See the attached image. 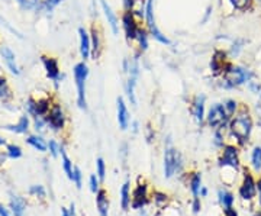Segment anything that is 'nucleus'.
Instances as JSON below:
<instances>
[{
	"label": "nucleus",
	"instance_id": "10",
	"mask_svg": "<svg viewBox=\"0 0 261 216\" xmlns=\"http://www.w3.org/2000/svg\"><path fill=\"white\" fill-rule=\"evenodd\" d=\"M149 203V188L147 183H138L132 190V200H130V209L141 210L145 209Z\"/></svg>",
	"mask_w": 261,
	"mask_h": 216
},
{
	"label": "nucleus",
	"instance_id": "4",
	"mask_svg": "<svg viewBox=\"0 0 261 216\" xmlns=\"http://www.w3.org/2000/svg\"><path fill=\"white\" fill-rule=\"evenodd\" d=\"M89 66L86 61L77 63L73 68V75H74L75 89H77V106L82 111H87V97H86V82L89 78Z\"/></svg>",
	"mask_w": 261,
	"mask_h": 216
},
{
	"label": "nucleus",
	"instance_id": "1",
	"mask_svg": "<svg viewBox=\"0 0 261 216\" xmlns=\"http://www.w3.org/2000/svg\"><path fill=\"white\" fill-rule=\"evenodd\" d=\"M252 129H254V119L251 112L248 111L247 104H241L238 112L233 115L228 123V137L235 140V145L244 147L250 141Z\"/></svg>",
	"mask_w": 261,
	"mask_h": 216
},
{
	"label": "nucleus",
	"instance_id": "45",
	"mask_svg": "<svg viewBox=\"0 0 261 216\" xmlns=\"http://www.w3.org/2000/svg\"><path fill=\"white\" fill-rule=\"evenodd\" d=\"M71 181L74 183L77 188H82V186H83V174H82V170L79 167H74V170H73V180Z\"/></svg>",
	"mask_w": 261,
	"mask_h": 216
},
{
	"label": "nucleus",
	"instance_id": "46",
	"mask_svg": "<svg viewBox=\"0 0 261 216\" xmlns=\"http://www.w3.org/2000/svg\"><path fill=\"white\" fill-rule=\"evenodd\" d=\"M89 187H90V192L94 193V195L99 192V188H100V180H99V177L96 174L90 176V179H89Z\"/></svg>",
	"mask_w": 261,
	"mask_h": 216
},
{
	"label": "nucleus",
	"instance_id": "59",
	"mask_svg": "<svg viewBox=\"0 0 261 216\" xmlns=\"http://www.w3.org/2000/svg\"><path fill=\"white\" fill-rule=\"evenodd\" d=\"M68 213H70V216H75L74 203H71V205H70V207H68Z\"/></svg>",
	"mask_w": 261,
	"mask_h": 216
},
{
	"label": "nucleus",
	"instance_id": "32",
	"mask_svg": "<svg viewBox=\"0 0 261 216\" xmlns=\"http://www.w3.org/2000/svg\"><path fill=\"white\" fill-rule=\"evenodd\" d=\"M130 200H132V192H130V183L125 181L121 188V207L123 210H128L130 207Z\"/></svg>",
	"mask_w": 261,
	"mask_h": 216
},
{
	"label": "nucleus",
	"instance_id": "30",
	"mask_svg": "<svg viewBox=\"0 0 261 216\" xmlns=\"http://www.w3.org/2000/svg\"><path fill=\"white\" fill-rule=\"evenodd\" d=\"M137 77H130L128 75V80H126V85H125V92L128 96V100L132 106H137V93H135V87H137Z\"/></svg>",
	"mask_w": 261,
	"mask_h": 216
},
{
	"label": "nucleus",
	"instance_id": "31",
	"mask_svg": "<svg viewBox=\"0 0 261 216\" xmlns=\"http://www.w3.org/2000/svg\"><path fill=\"white\" fill-rule=\"evenodd\" d=\"M60 155H61V161H63V169H64V173L67 174L68 180H73V170H74V166H73V161L70 160V157L67 155V152H65V148L63 144H61V147H60Z\"/></svg>",
	"mask_w": 261,
	"mask_h": 216
},
{
	"label": "nucleus",
	"instance_id": "39",
	"mask_svg": "<svg viewBox=\"0 0 261 216\" xmlns=\"http://www.w3.org/2000/svg\"><path fill=\"white\" fill-rule=\"evenodd\" d=\"M6 155L12 160H18L23 155V151L19 147L18 144H8L6 145Z\"/></svg>",
	"mask_w": 261,
	"mask_h": 216
},
{
	"label": "nucleus",
	"instance_id": "37",
	"mask_svg": "<svg viewBox=\"0 0 261 216\" xmlns=\"http://www.w3.org/2000/svg\"><path fill=\"white\" fill-rule=\"evenodd\" d=\"M222 104H224L225 112L228 113V116H229V118H232L233 115L238 112L240 106H241L240 102H238V100H235V99H226V100L222 102Z\"/></svg>",
	"mask_w": 261,
	"mask_h": 216
},
{
	"label": "nucleus",
	"instance_id": "33",
	"mask_svg": "<svg viewBox=\"0 0 261 216\" xmlns=\"http://www.w3.org/2000/svg\"><path fill=\"white\" fill-rule=\"evenodd\" d=\"M232 6L233 12H248L255 8L254 0H228Z\"/></svg>",
	"mask_w": 261,
	"mask_h": 216
},
{
	"label": "nucleus",
	"instance_id": "47",
	"mask_svg": "<svg viewBox=\"0 0 261 216\" xmlns=\"http://www.w3.org/2000/svg\"><path fill=\"white\" fill-rule=\"evenodd\" d=\"M245 86H247V89L254 94H258L261 92V83L257 80V78H254V80H251V82H248Z\"/></svg>",
	"mask_w": 261,
	"mask_h": 216
},
{
	"label": "nucleus",
	"instance_id": "17",
	"mask_svg": "<svg viewBox=\"0 0 261 216\" xmlns=\"http://www.w3.org/2000/svg\"><path fill=\"white\" fill-rule=\"evenodd\" d=\"M116 119H118V125L122 131H126L130 125V113L128 111V106L123 97H118L116 99Z\"/></svg>",
	"mask_w": 261,
	"mask_h": 216
},
{
	"label": "nucleus",
	"instance_id": "35",
	"mask_svg": "<svg viewBox=\"0 0 261 216\" xmlns=\"http://www.w3.org/2000/svg\"><path fill=\"white\" fill-rule=\"evenodd\" d=\"M251 166L254 171H261V145H255L251 151Z\"/></svg>",
	"mask_w": 261,
	"mask_h": 216
},
{
	"label": "nucleus",
	"instance_id": "57",
	"mask_svg": "<svg viewBox=\"0 0 261 216\" xmlns=\"http://www.w3.org/2000/svg\"><path fill=\"white\" fill-rule=\"evenodd\" d=\"M207 195H209V190L205 187V186H202V188H200V192H199V196H200V199L202 198H207Z\"/></svg>",
	"mask_w": 261,
	"mask_h": 216
},
{
	"label": "nucleus",
	"instance_id": "18",
	"mask_svg": "<svg viewBox=\"0 0 261 216\" xmlns=\"http://www.w3.org/2000/svg\"><path fill=\"white\" fill-rule=\"evenodd\" d=\"M100 6H102V12L105 15V18L108 20V25L112 31L113 35H118L119 34V18L118 15L115 13V10L111 8V5L106 2V0H100Z\"/></svg>",
	"mask_w": 261,
	"mask_h": 216
},
{
	"label": "nucleus",
	"instance_id": "56",
	"mask_svg": "<svg viewBox=\"0 0 261 216\" xmlns=\"http://www.w3.org/2000/svg\"><path fill=\"white\" fill-rule=\"evenodd\" d=\"M255 186H257V193H258V203L261 206V177L255 181Z\"/></svg>",
	"mask_w": 261,
	"mask_h": 216
},
{
	"label": "nucleus",
	"instance_id": "43",
	"mask_svg": "<svg viewBox=\"0 0 261 216\" xmlns=\"http://www.w3.org/2000/svg\"><path fill=\"white\" fill-rule=\"evenodd\" d=\"M25 109H27V113L29 116H37V99L34 97H29L28 100L25 102Z\"/></svg>",
	"mask_w": 261,
	"mask_h": 216
},
{
	"label": "nucleus",
	"instance_id": "51",
	"mask_svg": "<svg viewBox=\"0 0 261 216\" xmlns=\"http://www.w3.org/2000/svg\"><path fill=\"white\" fill-rule=\"evenodd\" d=\"M254 116H255V122L258 125V128H261V102L255 104V107H254Z\"/></svg>",
	"mask_w": 261,
	"mask_h": 216
},
{
	"label": "nucleus",
	"instance_id": "63",
	"mask_svg": "<svg viewBox=\"0 0 261 216\" xmlns=\"http://www.w3.org/2000/svg\"><path fill=\"white\" fill-rule=\"evenodd\" d=\"M254 3H255V6H257V5H260L261 6V0H254Z\"/></svg>",
	"mask_w": 261,
	"mask_h": 216
},
{
	"label": "nucleus",
	"instance_id": "28",
	"mask_svg": "<svg viewBox=\"0 0 261 216\" xmlns=\"http://www.w3.org/2000/svg\"><path fill=\"white\" fill-rule=\"evenodd\" d=\"M187 184H189V188H190L193 198H197V196H199V192H200V188H202V174H200L199 171L192 173L190 177H189Z\"/></svg>",
	"mask_w": 261,
	"mask_h": 216
},
{
	"label": "nucleus",
	"instance_id": "15",
	"mask_svg": "<svg viewBox=\"0 0 261 216\" xmlns=\"http://www.w3.org/2000/svg\"><path fill=\"white\" fill-rule=\"evenodd\" d=\"M90 47H92V58L97 60L103 52V32L99 25L93 23L90 28Z\"/></svg>",
	"mask_w": 261,
	"mask_h": 216
},
{
	"label": "nucleus",
	"instance_id": "60",
	"mask_svg": "<svg viewBox=\"0 0 261 216\" xmlns=\"http://www.w3.org/2000/svg\"><path fill=\"white\" fill-rule=\"evenodd\" d=\"M61 216H70V213H68V209L63 207V209H61Z\"/></svg>",
	"mask_w": 261,
	"mask_h": 216
},
{
	"label": "nucleus",
	"instance_id": "9",
	"mask_svg": "<svg viewBox=\"0 0 261 216\" xmlns=\"http://www.w3.org/2000/svg\"><path fill=\"white\" fill-rule=\"evenodd\" d=\"M41 61H42V66H44V70H45L47 77L53 82L54 87L58 89L61 80L64 78V75L61 74V70H60V63H58V60L51 56H42L41 57Z\"/></svg>",
	"mask_w": 261,
	"mask_h": 216
},
{
	"label": "nucleus",
	"instance_id": "29",
	"mask_svg": "<svg viewBox=\"0 0 261 216\" xmlns=\"http://www.w3.org/2000/svg\"><path fill=\"white\" fill-rule=\"evenodd\" d=\"M27 144L31 145L34 150L39 151V152H45V151H48V142L45 141L41 135H38V133H35V135H29L28 138H27Z\"/></svg>",
	"mask_w": 261,
	"mask_h": 216
},
{
	"label": "nucleus",
	"instance_id": "13",
	"mask_svg": "<svg viewBox=\"0 0 261 216\" xmlns=\"http://www.w3.org/2000/svg\"><path fill=\"white\" fill-rule=\"evenodd\" d=\"M190 113L197 125H202L206 119V96L196 94L190 102Z\"/></svg>",
	"mask_w": 261,
	"mask_h": 216
},
{
	"label": "nucleus",
	"instance_id": "12",
	"mask_svg": "<svg viewBox=\"0 0 261 216\" xmlns=\"http://www.w3.org/2000/svg\"><path fill=\"white\" fill-rule=\"evenodd\" d=\"M121 22H122L123 34H125V38H126V41H128V44H129L130 41L135 38L137 32H138V29H140L142 25H140V22L135 19V16L130 13L129 10H123V13H122V16H121Z\"/></svg>",
	"mask_w": 261,
	"mask_h": 216
},
{
	"label": "nucleus",
	"instance_id": "23",
	"mask_svg": "<svg viewBox=\"0 0 261 216\" xmlns=\"http://www.w3.org/2000/svg\"><path fill=\"white\" fill-rule=\"evenodd\" d=\"M245 45H247V41H245L244 38H235L232 42H231L229 48L226 49V54L229 57V60L233 61V60L240 58L241 54H243Z\"/></svg>",
	"mask_w": 261,
	"mask_h": 216
},
{
	"label": "nucleus",
	"instance_id": "64",
	"mask_svg": "<svg viewBox=\"0 0 261 216\" xmlns=\"http://www.w3.org/2000/svg\"><path fill=\"white\" fill-rule=\"evenodd\" d=\"M254 216H261V212H257V213H255Z\"/></svg>",
	"mask_w": 261,
	"mask_h": 216
},
{
	"label": "nucleus",
	"instance_id": "27",
	"mask_svg": "<svg viewBox=\"0 0 261 216\" xmlns=\"http://www.w3.org/2000/svg\"><path fill=\"white\" fill-rule=\"evenodd\" d=\"M35 5V12H48L51 13L63 0H32Z\"/></svg>",
	"mask_w": 261,
	"mask_h": 216
},
{
	"label": "nucleus",
	"instance_id": "61",
	"mask_svg": "<svg viewBox=\"0 0 261 216\" xmlns=\"http://www.w3.org/2000/svg\"><path fill=\"white\" fill-rule=\"evenodd\" d=\"M140 216H149V215H148V212H147L145 209H141V210H140Z\"/></svg>",
	"mask_w": 261,
	"mask_h": 216
},
{
	"label": "nucleus",
	"instance_id": "24",
	"mask_svg": "<svg viewBox=\"0 0 261 216\" xmlns=\"http://www.w3.org/2000/svg\"><path fill=\"white\" fill-rule=\"evenodd\" d=\"M145 8H147V0H134L129 8V12L140 22V25H144L142 22L145 19Z\"/></svg>",
	"mask_w": 261,
	"mask_h": 216
},
{
	"label": "nucleus",
	"instance_id": "50",
	"mask_svg": "<svg viewBox=\"0 0 261 216\" xmlns=\"http://www.w3.org/2000/svg\"><path fill=\"white\" fill-rule=\"evenodd\" d=\"M144 132H145V138H147V141L152 142V140L155 138V132H154V128L151 126V125H147L145 128H144Z\"/></svg>",
	"mask_w": 261,
	"mask_h": 216
},
{
	"label": "nucleus",
	"instance_id": "40",
	"mask_svg": "<svg viewBox=\"0 0 261 216\" xmlns=\"http://www.w3.org/2000/svg\"><path fill=\"white\" fill-rule=\"evenodd\" d=\"M152 202H154V205L159 207V209H161V207H164L167 205L168 195L167 193H164V192L155 190V192L152 193Z\"/></svg>",
	"mask_w": 261,
	"mask_h": 216
},
{
	"label": "nucleus",
	"instance_id": "25",
	"mask_svg": "<svg viewBox=\"0 0 261 216\" xmlns=\"http://www.w3.org/2000/svg\"><path fill=\"white\" fill-rule=\"evenodd\" d=\"M10 209H12L13 216H25V210H27L25 199L20 198L18 195H12L10 196Z\"/></svg>",
	"mask_w": 261,
	"mask_h": 216
},
{
	"label": "nucleus",
	"instance_id": "11",
	"mask_svg": "<svg viewBox=\"0 0 261 216\" xmlns=\"http://www.w3.org/2000/svg\"><path fill=\"white\" fill-rule=\"evenodd\" d=\"M229 63H232L229 60V57L226 54V51L224 49H216L212 56V60H211V64H209V68H211V73L214 77H221L224 74V71L226 70V67L229 66Z\"/></svg>",
	"mask_w": 261,
	"mask_h": 216
},
{
	"label": "nucleus",
	"instance_id": "7",
	"mask_svg": "<svg viewBox=\"0 0 261 216\" xmlns=\"http://www.w3.org/2000/svg\"><path fill=\"white\" fill-rule=\"evenodd\" d=\"M205 121L212 129H218V128H228V123L231 121V118L228 116V113L225 112L224 104L216 102L206 112Z\"/></svg>",
	"mask_w": 261,
	"mask_h": 216
},
{
	"label": "nucleus",
	"instance_id": "62",
	"mask_svg": "<svg viewBox=\"0 0 261 216\" xmlns=\"http://www.w3.org/2000/svg\"><path fill=\"white\" fill-rule=\"evenodd\" d=\"M2 145H6V140L0 137V147H2Z\"/></svg>",
	"mask_w": 261,
	"mask_h": 216
},
{
	"label": "nucleus",
	"instance_id": "52",
	"mask_svg": "<svg viewBox=\"0 0 261 216\" xmlns=\"http://www.w3.org/2000/svg\"><path fill=\"white\" fill-rule=\"evenodd\" d=\"M212 12H214V8H212V6H207L205 16H203V19H202V23H206V22L209 20V18H211V15H212Z\"/></svg>",
	"mask_w": 261,
	"mask_h": 216
},
{
	"label": "nucleus",
	"instance_id": "54",
	"mask_svg": "<svg viewBox=\"0 0 261 216\" xmlns=\"http://www.w3.org/2000/svg\"><path fill=\"white\" fill-rule=\"evenodd\" d=\"M130 129L134 133H137V132L140 131V122L138 121H134V122H130Z\"/></svg>",
	"mask_w": 261,
	"mask_h": 216
},
{
	"label": "nucleus",
	"instance_id": "53",
	"mask_svg": "<svg viewBox=\"0 0 261 216\" xmlns=\"http://www.w3.org/2000/svg\"><path fill=\"white\" fill-rule=\"evenodd\" d=\"M0 216H13L10 213V210L8 207H5L3 205H0Z\"/></svg>",
	"mask_w": 261,
	"mask_h": 216
},
{
	"label": "nucleus",
	"instance_id": "8",
	"mask_svg": "<svg viewBox=\"0 0 261 216\" xmlns=\"http://www.w3.org/2000/svg\"><path fill=\"white\" fill-rule=\"evenodd\" d=\"M45 118H47L48 129H51L53 132H61L67 125V115L60 103H53Z\"/></svg>",
	"mask_w": 261,
	"mask_h": 216
},
{
	"label": "nucleus",
	"instance_id": "19",
	"mask_svg": "<svg viewBox=\"0 0 261 216\" xmlns=\"http://www.w3.org/2000/svg\"><path fill=\"white\" fill-rule=\"evenodd\" d=\"M79 41H80V47H79L80 56L83 58V61H86L92 56V47H90V34L83 26L79 28Z\"/></svg>",
	"mask_w": 261,
	"mask_h": 216
},
{
	"label": "nucleus",
	"instance_id": "3",
	"mask_svg": "<svg viewBox=\"0 0 261 216\" xmlns=\"http://www.w3.org/2000/svg\"><path fill=\"white\" fill-rule=\"evenodd\" d=\"M163 167H164V177H166V179L174 177V176H176L177 173H180L181 169H183V158H181V154L173 147L171 138H170V137L167 138V144H166V148H164Z\"/></svg>",
	"mask_w": 261,
	"mask_h": 216
},
{
	"label": "nucleus",
	"instance_id": "6",
	"mask_svg": "<svg viewBox=\"0 0 261 216\" xmlns=\"http://www.w3.org/2000/svg\"><path fill=\"white\" fill-rule=\"evenodd\" d=\"M219 167L221 169H232L233 171H238L241 169V160H240V147L235 144H226L221 157H219Z\"/></svg>",
	"mask_w": 261,
	"mask_h": 216
},
{
	"label": "nucleus",
	"instance_id": "58",
	"mask_svg": "<svg viewBox=\"0 0 261 216\" xmlns=\"http://www.w3.org/2000/svg\"><path fill=\"white\" fill-rule=\"evenodd\" d=\"M134 0H122V5H123V10H129L130 5H132Z\"/></svg>",
	"mask_w": 261,
	"mask_h": 216
},
{
	"label": "nucleus",
	"instance_id": "55",
	"mask_svg": "<svg viewBox=\"0 0 261 216\" xmlns=\"http://www.w3.org/2000/svg\"><path fill=\"white\" fill-rule=\"evenodd\" d=\"M224 216H238V212H237L233 207H231V209H226V210H224Z\"/></svg>",
	"mask_w": 261,
	"mask_h": 216
},
{
	"label": "nucleus",
	"instance_id": "38",
	"mask_svg": "<svg viewBox=\"0 0 261 216\" xmlns=\"http://www.w3.org/2000/svg\"><path fill=\"white\" fill-rule=\"evenodd\" d=\"M10 97H12V90H10L9 83H8V78L0 75V99L8 100Z\"/></svg>",
	"mask_w": 261,
	"mask_h": 216
},
{
	"label": "nucleus",
	"instance_id": "34",
	"mask_svg": "<svg viewBox=\"0 0 261 216\" xmlns=\"http://www.w3.org/2000/svg\"><path fill=\"white\" fill-rule=\"evenodd\" d=\"M226 133H228V128H218L214 129V145L218 150H222L226 145Z\"/></svg>",
	"mask_w": 261,
	"mask_h": 216
},
{
	"label": "nucleus",
	"instance_id": "49",
	"mask_svg": "<svg viewBox=\"0 0 261 216\" xmlns=\"http://www.w3.org/2000/svg\"><path fill=\"white\" fill-rule=\"evenodd\" d=\"M200 210H202V203H200V198L197 196V198H193L192 200V212L197 215V213H200Z\"/></svg>",
	"mask_w": 261,
	"mask_h": 216
},
{
	"label": "nucleus",
	"instance_id": "36",
	"mask_svg": "<svg viewBox=\"0 0 261 216\" xmlns=\"http://www.w3.org/2000/svg\"><path fill=\"white\" fill-rule=\"evenodd\" d=\"M32 126L34 129L37 131L38 135L44 133L48 129L47 118L45 116H34V121H32Z\"/></svg>",
	"mask_w": 261,
	"mask_h": 216
},
{
	"label": "nucleus",
	"instance_id": "22",
	"mask_svg": "<svg viewBox=\"0 0 261 216\" xmlns=\"http://www.w3.org/2000/svg\"><path fill=\"white\" fill-rule=\"evenodd\" d=\"M29 128H31V119H29V115H23V116H20L19 118V121L16 123H13V125H6L5 126V129L9 132H13V133H27L29 131Z\"/></svg>",
	"mask_w": 261,
	"mask_h": 216
},
{
	"label": "nucleus",
	"instance_id": "44",
	"mask_svg": "<svg viewBox=\"0 0 261 216\" xmlns=\"http://www.w3.org/2000/svg\"><path fill=\"white\" fill-rule=\"evenodd\" d=\"M60 147H61V144L60 142H57L56 140H49L48 141V151H49V154L57 158L58 155H60Z\"/></svg>",
	"mask_w": 261,
	"mask_h": 216
},
{
	"label": "nucleus",
	"instance_id": "41",
	"mask_svg": "<svg viewBox=\"0 0 261 216\" xmlns=\"http://www.w3.org/2000/svg\"><path fill=\"white\" fill-rule=\"evenodd\" d=\"M96 176L99 177L100 181H105V179H106V163L102 157H99L96 160Z\"/></svg>",
	"mask_w": 261,
	"mask_h": 216
},
{
	"label": "nucleus",
	"instance_id": "21",
	"mask_svg": "<svg viewBox=\"0 0 261 216\" xmlns=\"http://www.w3.org/2000/svg\"><path fill=\"white\" fill-rule=\"evenodd\" d=\"M96 206L99 216H109V198H108V192L105 188H99V192L96 193Z\"/></svg>",
	"mask_w": 261,
	"mask_h": 216
},
{
	"label": "nucleus",
	"instance_id": "5",
	"mask_svg": "<svg viewBox=\"0 0 261 216\" xmlns=\"http://www.w3.org/2000/svg\"><path fill=\"white\" fill-rule=\"evenodd\" d=\"M144 23H145V29L148 31L149 37L154 38L157 42L163 44V45H171L170 38L166 37V35L160 31L159 26H157V22H155V12H154V0H147Z\"/></svg>",
	"mask_w": 261,
	"mask_h": 216
},
{
	"label": "nucleus",
	"instance_id": "26",
	"mask_svg": "<svg viewBox=\"0 0 261 216\" xmlns=\"http://www.w3.org/2000/svg\"><path fill=\"white\" fill-rule=\"evenodd\" d=\"M218 202H219V205L222 206V209L226 210V209L233 207L235 196H233L229 190H226V188H219V192H218Z\"/></svg>",
	"mask_w": 261,
	"mask_h": 216
},
{
	"label": "nucleus",
	"instance_id": "16",
	"mask_svg": "<svg viewBox=\"0 0 261 216\" xmlns=\"http://www.w3.org/2000/svg\"><path fill=\"white\" fill-rule=\"evenodd\" d=\"M130 47H134V49H135V54L134 56L137 57H142V54L148 49L149 47V34L147 29L144 28V26H141L140 29H138V32H137V35H135V38L132 39L129 42Z\"/></svg>",
	"mask_w": 261,
	"mask_h": 216
},
{
	"label": "nucleus",
	"instance_id": "48",
	"mask_svg": "<svg viewBox=\"0 0 261 216\" xmlns=\"http://www.w3.org/2000/svg\"><path fill=\"white\" fill-rule=\"evenodd\" d=\"M16 3H18L19 8L22 10H27V12L34 10L35 12V5H34L32 0H16Z\"/></svg>",
	"mask_w": 261,
	"mask_h": 216
},
{
	"label": "nucleus",
	"instance_id": "20",
	"mask_svg": "<svg viewBox=\"0 0 261 216\" xmlns=\"http://www.w3.org/2000/svg\"><path fill=\"white\" fill-rule=\"evenodd\" d=\"M0 56L3 58V61H5V64L6 67L9 68V71L12 74L19 75L20 74V70H19L18 63H16V56H15V52L10 49L9 47H0Z\"/></svg>",
	"mask_w": 261,
	"mask_h": 216
},
{
	"label": "nucleus",
	"instance_id": "14",
	"mask_svg": "<svg viewBox=\"0 0 261 216\" xmlns=\"http://www.w3.org/2000/svg\"><path fill=\"white\" fill-rule=\"evenodd\" d=\"M257 195V186H255V180L252 177V174L245 170L244 171L243 183L240 186V198L245 200V202H251L252 199Z\"/></svg>",
	"mask_w": 261,
	"mask_h": 216
},
{
	"label": "nucleus",
	"instance_id": "2",
	"mask_svg": "<svg viewBox=\"0 0 261 216\" xmlns=\"http://www.w3.org/2000/svg\"><path fill=\"white\" fill-rule=\"evenodd\" d=\"M254 78H257V74L252 68L243 64L229 63L224 74L218 77V85L224 90H235L237 87L245 86Z\"/></svg>",
	"mask_w": 261,
	"mask_h": 216
},
{
	"label": "nucleus",
	"instance_id": "42",
	"mask_svg": "<svg viewBox=\"0 0 261 216\" xmlns=\"http://www.w3.org/2000/svg\"><path fill=\"white\" fill-rule=\"evenodd\" d=\"M29 195H32V196H35V198L45 199L47 198V190H45L44 186H41V184H32V186L29 187Z\"/></svg>",
	"mask_w": 261,
	"mask_h": 216
}]
</instances>
